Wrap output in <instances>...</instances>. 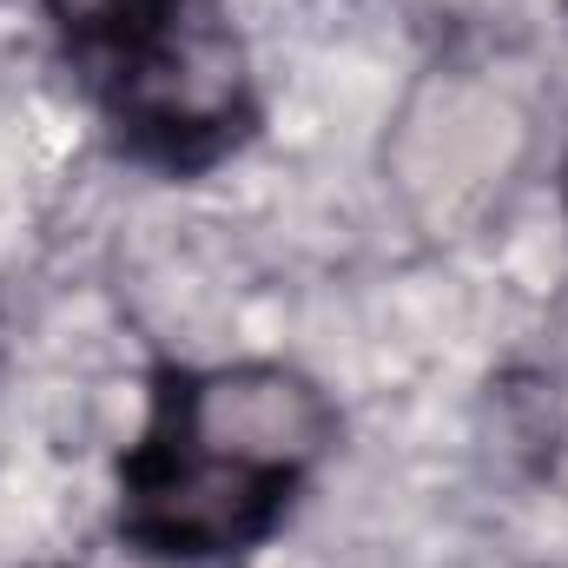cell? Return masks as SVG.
Here are the masks:
<instances>
[{"mask_svg":"<svg viewBox=\"0 0 568 568\" xmlns=\"http://www.w3.org/2000/svg\"><path fill=\"white\" fill-rule=\"evenodd\" d=\"M331 443L337 410L284 364L165 371L140 449L120 463V529L145 556H239L278 529Z\"/></svg>","mask_w":568,"mask_h":568,"instance_id":"6da1fadb","label":"cell"},{"mask_svg":"<svg viewBox=\"0 0 568 568\" xmlns=\"http://www.w3.org/2000/svg\"><path fill=\"white\" fill-rule=\"evenodd\" d=\"M126 152L165 172H199L252 133V60L212 0H179L145 40L87 73Z\"/></svg>","mask_w":568,"mask_h":568,"instance_id":"7a4b0ae2","label":"cell"},{"mask_svg":"<svg viewBox=\"0 0 568 568\" xmlns=\"http://www.w3.org/2000/svg\"><path fill=\"white\" fill-rule=\"evenodd\" d=\"M47 20L60 27V40L73 47V60L87 73H100L106 60H120L133 40H145L179 0H40Z\"/></svg>","mask_w":568,"mask_h":568,"instance_id":"3957f363","label":"cell"},{"mask_svg":"<svg viewBox=\"0 0 568 568\" xmlns=\"http://www.w3.org/2000/svg\"><path fill=\"white\" fill-rule=\"evenodd\" d=\"M20 568H67V562H20Z\"/></svg>","mask_w":568,"mask_h":568,"instance_id":"277c9868","label":"cell"},{"mask_svg":"<svg viewBox=\"0 0 568 568\" xmlns=\"http://www.w3.org/2000/svg\"><path fill=\"white\" fill-rule=\"evenodd\" d=\"M562 192H568V179H562Z\"/></svg>","mask_w":568,"mask_h":568,"instance_id":"5b68a950","label":"cell"}]
</instances>
